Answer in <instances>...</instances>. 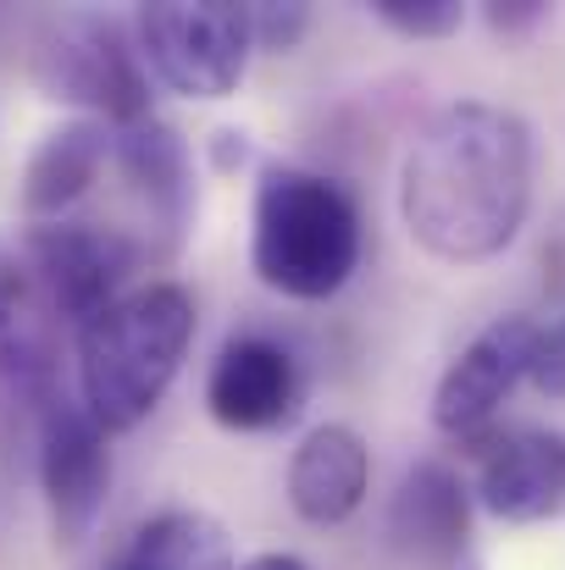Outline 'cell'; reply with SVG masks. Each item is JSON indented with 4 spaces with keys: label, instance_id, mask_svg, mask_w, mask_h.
<instances>
[{
    "label": "cell",
    "instance_id": "obj_7",
    "mask_svg": "<svg viewBox=\"0 0 565 570\" xmlns=\"http://www.w3.org/2000/svg\"><path fill=\"white\" fill-rule=\"evenodd\" d=\"M39 488L56 543H84L111 493V432L78 399H50L39 415Z\"/></svg>",
    "mask_w": 565,
    "mask_h": 570
},
{
    "label": "cell",
    "instance_id": "obj_5",
    "mask_svg": "<svg viewBox=\"0 0 565 570\" xmlns=\"http://www.w3.org/2000/svg\"><path fill=\"white\" fill-rule=\"evenodd\" d=\"M39 83L50 100L84 106L89 122H145L150 117V72L139 61V45L128 22L78 11L61 17L39 50Z\"/></svg>",
    "mask_w": 565,
    "mask_h": 570
},
{
    "label": "cell",
    "instance_id": "obj_1",
    "mask_svg": "<svg viewBox=\"0 0 565 570\" xmlns=\"http://www.w3.org/2000/svg\"><path fill=\"white\" fill-rule=\"evenodd\" d=\"M538 139L522 111L455 100L427 117L399 167V216L444 266H483L516 244L533 210Z\"/></svg>",
    "mask_w": 565,
    "mask_h": 570
},
{
    "label": "cell",
    "instance_id": "obj_2",
    "mask_svg": "<svg viewBox=\"0 0 565 570\" xmlns=\"http://www.w3.org/2000/svg\"><path fill=\"white\" fill-rule=\"evenodd\" d=\"M194 344V294L184 283L128 288L111 311L78 327V404L100 432L139 426L178 382Z\"/></svg>",
    "mask_w": 565,
    "mask_h": 570
},
{
    "label": "cell",
    "instance_id": "obj_6",
    "mask_svg": "<svg viewBox=\"0 0 565 570\" xmlns=\"http://www.w3.org/2000/svg\"><path fill=\"white\" fill-rule=\"evenodd\" d=\"M45 299L56 305L61 322L89 327L100 311H111L128 294V277L145 261V244L128 238L123 227H100V222H33L28 244H22Z\"/></svg>",
    "mask_w": 565,
    "mask_h": 570
},
{
    "label": "cell",
    "instance_id": "obj_18",
    "mask_svg": "<svg viewBox=\"0 0 565 570\" xmlns=\"http://www.w3.org/2000/svg\"><path fill=\"white\" fill-rule=\"evenodd\" d=\"M311 28V6H250V33L261 50H294Z\"/></svg>",
    "mask_w": 565,
    "mask_h": 570
},
{
    "label": "cell",
    "instance_id": "obj_8",
    "mask_svg": "<svg viewBox=\"0 0 565 570\" xmlns=\"http://www.w3.org/2000/svg\"><path fill=\"white\" fill-rule=\"evenodd\" d=\"M538 322L533 316H499L488 322L432 387V426L444 438H483L505 399L533 377Z\"/></svg>",
    "mask_w": 565,
    "mask_h": 570
},
{
    "label": "cell",
    "instance_id": "obj_15",
    "mask_svg": "<svg viewBox=\"0 0 565 570\" xmlns=\"http://www.w3.org/2000/svg\"><path fill=\"white\" fill-rule=\"evenodd\" d=\"M111 161V128L106 122H61L39 139V150L28 156L22 173V210L33 222H61L84 194L95 189L100 167Z\"/></svg>",
    "mask_w": 565,
    "mask_h": 570
},
{
    "label": "cell",
    "instance_id": "obj_20",
    "mask_svg": "<svg viewBox=\"0 0 565 570\" xmlns=\"http://www.w3.org/2000/svg\"><path fill=\"white\" fill-rule=\"evenodd\" d=\"M483 17H488L494 33H527V28H538L549 17V0H494Z\"/></svg>",
    "mask_w": 565,
    "mask_h": 570
},
{
    "label": "cell",
    "instance_id": "obj_4",
    "mask_svg": "<svg viewBox=\"0 0 565 570\" xmlns=\"http://www.w3.org/2000/svg\"><path fill=\"white\" fill-rule=\"evenodd\" d=\"M128 33L139 45L145 72L188 100H227L244 83V67L255 50L250 6H233V0L139 6L128 17Z\"/></svg>",
    "mask_w": 565,
    "mask_h": 570
},
{
    "label": "cell",
    "instance_id": "obj_11",
    "mask_svg": "<svg viewBox=\"0 0 565 570\" xmlns=\"http://www.w3.org/2000/svg\"><path fill=\"white\" fill-rule=\"evenodd\" d=\"M477 499L488 515L533 527L565 510V438L544 426H516L488 438L477 465Z\"/></svg>",
    "mask_w": 565,
    "mask_h": 570
},
{
    "label": "cell",
    "instance_id": "obj_16",
    "mask_svg": "<svg viewBox=\"0 0 565 570\" xmlns=\"http://www.w3.org/2000/svg\"><path fill=\"white\" fill-rule=\"evenodd\" d=\"M111 570H238L227 532L199 515V510H167L156 521H145L128 549L111 560Z\"/></svg>",
    "mask_w": 565,
    "mask_h": 570
},
{
    "label": "cell",
    "instance_id": "obj_19",
    "mask_svg": "<svg viewBox=\"0 0 565 570\" xmlns=\"http://www.w3.org/2000/svg\"><path fill=\"white\" fill-rule=\"evenodd\" d=\"M533 387L549 393V399H565V316L555 327H538V350H533Z\"/></svg>",
    "mask_w": 565,
    "mask_h": 570
},
{
    "label": "cell",
    "instance_id": "obj_12",
    "mask_svg": "<svg viewBox=\"0 0 565 570\" xmlns=\"http://www.w3.org/2000/svg\"><path fill=\"white\" fill-rule=\"evenodd\" d=\"M61 316L45 299L28 255L0 244V387L50 404V377L61 361Z\"/></svg>",
    "mask_w": 565,
    "mask_h": 570
},
{
    "label": "cell",
    "instance_id": "obj_17",
    "mask_svg": "<svg viewBox=\"0 0 565 570\" xmlns=\"http://www.w3.org/2000/svg\"><path fill=\"white\" fill-rule=\"evenodd\" d=\"M372 17L405 39H449L466 22L460 0H372Z\"/></svg>",
    "mask_w": 565,
    "mask_h": 570
},
{
    "label": "cell",
    "instance_id": "obj_9",
    "mask_svg": "<svg viewBox=\"0 0 565 570\" xmlns=\"http://www.w3.org/2000/svg\"><path fill=\"white\" fill-rule=\"evenodd\" d=\"M300 393V361L272 333H233L205 372V410L227 432H272L294 421Z\"/></svg>",
    "mask_w": 565,
    "mask_h": 570
},
{
    "label": "cell",
    "instance_id": "obj_10",
    "mask_svg": "<svg viewBox=\"0 0 565 570\" xmlns=\"http://www.w3.org/2000/svg\"><path fill=\"white\" fill-rule=\"evenodd\" d=\"M388 543L405 566L455 570L471 549V488L444 460H416L388 504Z\"/></svg>",
    "mask_w": 565,
    "mask_h": 570
},
{
    "label": "cell",
    "instance_id": "obj_3",
    "mask_svg": "<svg viewBox=\"0 0 565 570\" xmlns=\"http://www.w3.org/2000/svg\"><path fill=\"white\" fill-rule=\"evenodd\" d=\"M361 210L322 173L266 167L250 210V266L255 277L300 305L333 299L361 266Z\"/></svg>",
    "mask_w": 565,
    "mask_h": 570
},
{
    "label": "cell",
    "instance_id": "obj_21",
    "mask_svg": "<svg viewBox=\"0 0 565 570\" xmlns=\"http://www.w3.org/2000/svg\"><path fill=\"white\" fill-rule=\"evenodd\" d=\"M238 570H311L300 554H283V549H272V554H255V560H244Z\"/></svg>",
    "mask_w": 565,
    "mask_h": 570
},
{
    "label": "cell",
    "instance_id": "obj_13",
    "mask_svg": "<svg viewBox=\"0 0 565 570\" xmlns=\"http://www.w3.org/2000/svg\"><path fill=\"white\" fill-rule=\"evenodd\" d=\"M111 161L128 178V194L139 199L150 233L173 249L188 233V216H194V167H188L184 134L162 117L128 122V128L111 134Z\"/></svg>",
    "mask_w": 565,
    "mask_h": 570
},
{
    "label": "cell",
    "instance_id": "obj_14",
    "mask_svg": "<svg viewBox=\"0 0 565 570\" xmlns=\"http://www.w3.org/2000/svg\"><path fill=\"white\" fill-rule=\"evenodd\" d=\"M372 493V449L355 426H311L289 460V504L311 527H344Z\"/></svg>",
    "mask_w": 565,
    "mask_h": 570
}]
</instances>
